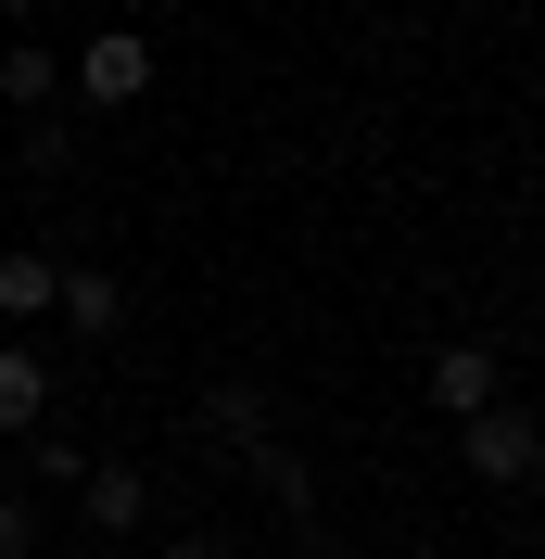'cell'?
<instances>
[{"instance_id":"cell-1","label":"cell","mask_w":545,"mask_h":559,"mask_svg":"<svg viewBox=\"0 0 545 559\" xmlns=\"http://www.w3.org/2000/svg\"><path fill=\"white\" fill-rule=\"evenodd\" d=\"M457 457H470L482 484H533L545 471V419L533 407H482V419H457Z\"/></svg>"},{"instance_id":"cell-2","label":"cell","mask_w":545,"mask_h":559,"mask_svg":"<svg viewBox=\"0 0 545 559\" xmlns=\"http://www.w3.org/2000/svg\"><path fill=\"white\" fill-rule=\"evenodd\" d=\"M76 509H89V534H140L153 522V471H140V457H89Z\"/></svg>"},{"instance_id":"cell-3","label":"cell","mask_w":545,"mask_h":559,"mask_svg":"<svg viewBox=\"0 0 545 559\" xmlns=\"http://www.w3.org/2000/svg\"><path fill=\"white\" fill-rule=\"evenodd\" d=\"M432 407H444V419L508 407V369H495V344H444V356H432Z\"/></svg>"},{"instance_id":"cell-4","label":"cell","mask_w":545,"mask_h":559,"mask_svg":"<svg viewBox=\"0 0 545 559\" xmlns=\"http://www.w3.org/2000/svg\"><path fill=\"white\" fill-rule=\"evenodd\" d=\"M76 90H89V103H140V90H153V38L140 26L89 38V51H76Z\"/></svg>"},{"instance_id":"cell-5","label":"cell","mask_w":545,"mask_h":559,"mask_svg":"<svg viewBox=\"0 0 545 559\" xmlns=\"http://www.w3.org/2000/svg\"><path fill=\"white\" fill-rule=\"evenodd\" d=\"M38 419H51V356L0 344V432H38Z\"/></svg>"},{"instance_id":"cell-6","label":"cell","mask_w":545,"mask_h":559,"mask_svg":"<svg viewBox=\"0 0 545 559\" xmlns=\"http://www.w3.org/2000/svg\"><path fill=\"white\" fill-rule=\"evenodd\" d=\"M51 76H64V64H51V38H0V103H51Z\"/></svg>"},{"instance_id":"cell-7","label":"cell","mask_w":545,"mask_h":559,"mask_svg":"<svg viewBox=\"0 0 545 559\" xmlns=\"http://www.w3.org/2000/svg\"><path fill=\"white\" fill-rule=\"evenodd\" d=\"M38 306H64V267L51 254H0V318H38Z\"/></svg>"},{"instance_id":"cell-8","label":"cell","mask_w":545,"mask_h":559,"mask_svg":"<svg viewBox=\"0 0 545 559\" xmlns=\"http://www.w3.org/2000/svg\"><path fill=\"white\" fill-rule=\"evenodd\" d=\"M64 318H76V331H114V318H128V293H114L102 267H76V280H64Z\"/></svg>"},{"instance_id":"cell-9","label":"cell","mask_w":545,"mask_h":559,"mask_svg":"<svg viewBox=\"0 0 545 559\" xmlns=\"http://www.w3.org/2000/svg\"><path fill=\"white\" fill-rule=\"evenodd\" d=\"M38 547V509H26V496H0V559H26Z\"/></svg>"},{"instance_id":"cell-10","label":"cell","mask_w":545,"mask_h":559,"mask_svg":"<svg viewBox=\"0 0 545 559\" xmlns=\"http://www.w3.org/2000/svg\"><path fill=\"white\" fill-rule=\"evenodd\" d=\"M153 559H241L229 534H178V547H153Z\"/></svg>"},{"instance_id":"cell-11","label":"cell","mask_w":545,"mask_h":559,"mask_svg":"<svg viewBox=\"0 0 545 559\" xmlns=\"http://www.w3.org/2000/svg\"><path fill=\"white\" fill-rule=\"evenodd\" d=\"M0 13H38V0H0Z\"/></svg>"}]
</instances>
